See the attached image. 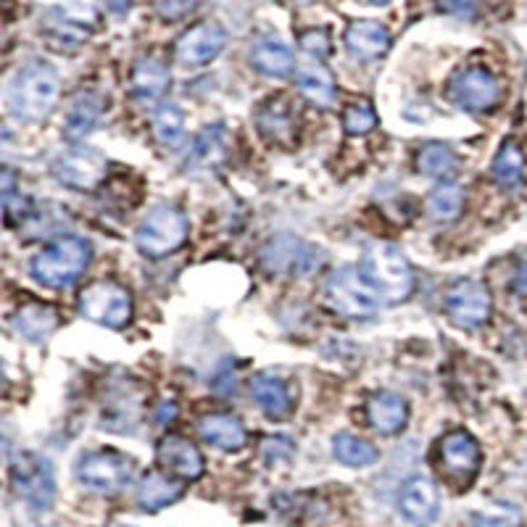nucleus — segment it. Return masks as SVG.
Returning a JSON list of instances; mask_svg holds the SVG:
<instances>
[{
	"label": "nucleus",
	"instance_id": "obj_1",
	"mask_svg": "<svg viewBox=\"0 0 527 527\" xmlns=\"http://www.w3.org/2000/svg\"><path fill=\"white\" fill-rule=\"evenodd\" d=\"M58 74L45 61H29L8 85V111L19 122H43L58 101Z\"/></svg>",
	"mask_w": 527,
	"mask_h": 527
},
{
	"label": "nucleus",
	"instance_id": "obj_2",
	"mask_svg": "<svg viewBox=\"0 0 527 527\" xmlns=\"http://www.w3.org/2000/svg\"><path fill=\"white\" fill-rule=\"evenodd\" d=\"M361 275L375 290L383 304H401L412 296L414 272L412 264L396 246L375 243L361 259Z\"/></svg>",
	"mask_w": 527,
	"mask_h": 527
},
{
	"label": "nucleus",
	"instance_id": "obj_3",
	"mask_svg": "<svg viewBox=\"0 0 527 527\" xmlns=\"http://www.w3.org/2000/svg\"><path fill=\"white\" fill-rule=\"evenodd\" d=\"M90 259H93V246L85 238L64 235L37 253L29 264V272L48 288H66L85 272Z\"/></svg>",
	"mask_w": 527,
	"mask_h": 527
},
{
	"label": "nucleus",
	"instance_id": "obj_4",
	"mask_svg": "<svg viewBox=\"0 0 527 527\" xmlns=\"http://www.w3.org/2000/svg\"><path fill=\"white\" fill-rule=\"evenodd\" d=\"M185 240H188V219L169 203L153 206L135 230V246L143 256H151V259L169 256L182 248Z\"/></svg>",
	"mask_w": 527,
	"mask_h": 527
},
{
	"label": "nucleus",
	"instance_id": "obj_5",
	"mask_svg": "<svg viewBox=\"0 0 527 527\" xmlns=\"http://www.w3.org/2000/svg\"><path fill=\"white\" fill-rule=\"evenodd\" d=\"M11 483L16 496L24 501L29 512H48L56 499V477L48 459L37 454H19L11 464Z\"/></svg>",
	"mask_w": 527,
	"mask_h": 527
},
{
	"label": "nucleus",
	"instance_id": "obj_6",
	"mask_svg": "<svg viewBox=\"0 0 527 527\" xmlns=\"http://www.w3.org/2000/svg\"><path fill=\"white\" fill-rule=\"evenodd\" d=\"M80 314L95 325L119 330L132 319V296L119 282H90L80 293Z\"/></svg>",
	"mask_w": 527,
	"mask_h": 527
},
{
	"label": "nucleus",
	"instance_id": "obj_7",
	"mask_svg": "<svg viewBox=\"0 0 527 527\" xmlns=\"http://www.w3.org/2000/svg\"><path fill=\"white\" fill-rule=\"evenodd\" d=\"M261 267L275 277H304L322 264V251L293 235H277L261 248Z\"/></svg>",
	"mask_w": 527,
	"mask_h": 527
},
{
	"label": "nucleus",
	"instance_id": "obj_8",
	"mask_svg": "<svg viewBox=\"0 0 527 527\" xmlns=\"http://www.w3.org/2000/svg\"><path fill=\"white\" fill-rule=\"evenodd\" d=\"M325 293L330 306H333L338 314H343V317H372V314L380 309V304H383V301L377 298L375 290L369 288V282L364 280L361 269L354 267H343L338 269V272H333L330 280H327Z\"/></svg>",
	"mask_w": 527,
	"mask_h": 527
},
{
	"label": "nucleus",
	"instance_id": "obj_9",
	"mask_svg": "<svg viewBox=\"0 0 527 527\" xmlns=\"http://www.w3.org/2000/svg\"><path fill=\"white\" fill-rule=\"evenodd\" d=\"M132 472V459L111 448L90 451L77 462V480L95 493H119L130 485Z\"/></svg>",
	"mask_w": 527,
	"mask_h": 527
},
{
	"label": "nucleus",
	"instance_id": "obj_10",
	"mask_svg": "<svg viewBox=\"0 0 527 527\" xmlns=\"http://www.w3.org/2000/svg\"><path fill=\"white\" fill-rule=\"evenodd\" d=\"M448 98L459 109L472 111V114H485V111H491L499 103L501 85L488 69L470 66V69H462V72H456L451 77V82H448Z\"/></svg>",
	"mask_w": 527,
	"mask_h": 527
},
{
	"label": "nucleus",
	"instance_id": "obj_11",
	"mask_svg": "<svg viewBox=\"0 0 527 527\" xmlns=\"http://www.w3.org/2000/svg\"><path fill=\"white\" fill-rule=\"evenodd\" d=\"M109 172V161L101 151L87 148V145H77L69 148L53 161V174L58 182H64L66 188L74 190H93L106 180Z\"/></svg>",
	"mask_w": 527,
	"mask_h": 527
},
{
	"label": "nucleus",
	"instance_id": "obj_12",
	"mask_svg": "<svg viewBox=\"0 0 527 527\" xmlns=\"http://www.w3.org/2000/svg\"><path fill=\"white\" fill-rule=\"evenodd\" d=\"M443 306H446L448 319H451L454 325L475 330V327L485 325V322L491 319L493 301L483 282L459 280L446 290Z\"/></svg>",
	"mask_w": 527,
	"mask_h": 527
},
{
	"label": "nucleus",
	"instance_id": "obj_13",
	"mask_svg": "<svg viewBox=\"0 0 527 527\" xmlns=\"http://www.w3.org/2000/svg\"><path fill=\"white\" fill-rule=\"evenodd\" d=\"M95 24H98V16L93 8L77 6V3L56 6L45 11L43 16V32L51 37L53 45H61V48H77L87 43Z\"/></svg>",
	"mask_w": 527,
	"mask_h": 527
},
{
	"label": "nucleus",
	"instance_id": "obj_14",
	"mask_svg": "<svg viewBox=\"0 0 527 527\" xmlns=\"http://www.w3.org/2000/svg\"><path fill=\"white\" fill-rule=\"evenodd\" d=\"M227 45V32L217 22H201L190 27L174 45L177 64L195 69V66L211 64Z\"/></svg>",
	"mask_w": 527,
	"mask_h": 527
},
{
	"label": "nucleus",
	"instance_id": "obj_15",
	"mask_svg": "<svg viewBox=\"0 0 527 527\" xmlns=\"http://www.w3.org/2000/svg\"><path fill=\"white\" fill-rule=\"evenodd\" d=\"M398 509L412 525H433L438 520V512H441V496H438L433 480H427L422 475L409 477L401 485V493H398Z\"/></svg>",
	"mask_w": 527,
	"mask_h": 527
},
{
	"label": "nucleus",
	"instance_id": "obj_16",
	"mask_svg": "<svg viewBox=\"0 0 527 527\" xmlns=\"http://www.w3.org/2000/svg\"><path fill=\"white\" fill-rule=\"evenodd\" d=\"M441 459L446 472L459 483H472V477L480 470L483 454L480 446L467 430H451L441 441Z\"/></svg>",
	"mask_w": 527,
	"mask_h": 527
},
{
	"label": "nucleus",
	"instance_id": "obj_17",
	"mask_svg": "<svg viewBox=\"0 0 527 527\" xmlns=\"http://www.w3.org/2000/svg\"><path fill=\"white\" fill-rule=\"evenodd\" d=\"M256 127H259L261 138L277 148H290L298 138L293 106L282 98H269L267 103H261L259 114H256Z\"/></svg>",
	"mask_w": 527,
	"mask_h": 527
},
{
	"label": "nucleus",
	"instance_id": "obj_18",
	"mask_svg": "<svg viewBox=\"0 0 527 527\" xmlns=\"http://www.w3.org/2000/svg\"><path fill=\"white\" fill-rule=\"evenodd\" d=\"M159 462L164 470L182 477V480H198L203 475L201 451L182 435H167L159 443Z\"/></svg>",
	"mask_w": 527,
	"mask_h": 527
},
{
	"label": "nucleus",
	"instance_id": "obj_19",
	"mask_svg": "<svg viewBox=\"0 0 527 527\" xmlns=\"http://www.w3.org/2000/svg\"><path fill=\"white\" fill-rule=\"evenodd\" d=\"M367 419L377 433L393 435L398 430H404L406 419H409V406H406V401L398 393L380 390V393L369 398Z\"/></svg>",
	"mask_w": 527,
	"mask_h": 527
},
{
	"label": "nucleus",
	"instance_id": "obj_20",
	"mask_svg": "<svg viewBox=\"0 0 527 527\" xmlns=\"http://www.w3.org/2000/svg\"><path fill=\"white\" fill-rule=\"evenodd\" d=\"M198 433L203 441L222 448V451H240L248 441L246 427L232 414H206L198 419Z\"/></svg>",
	"mask_w": 527,
	"mask_h": 527
},
{
	"label": "nucleus",
	"instance_id": "obj_21",
	"mask_svg": "<svg viewBox=\"0 0 527 527\" xmlns=\"http://www.w3.org/2000/svg\"><path fill=\"white\" fill-rule=\"evenodd\" d=\"M103 114V98L93 90H82L80 95H74L72 106L66 111L64 135L69 143H80L87 132L93 130L95 124L101 122Z\"/></svg>",
	"mask_w": 527,
	"mask_h": 527
},
{
	"label": "nucleus",
	"instance_id": "obj_22",
	"mask_svg": "<svg viewBox=\"0 0 527 527\" xmlns=\"http://www.w3.org/2000/svg\"><path fill=\"white\" fill-rule=\"evenodd\" d=\"M346 48L354 58L372 61L390 48V32L380 22H354L346 29Z\"/></svg>",
	"mask_w": 527,
	"mask_h": 527
},
{
	"label": "nucleus",
	"instance_id": "obj_23",
	"mask_svg": "<svg viewBox=\"0 0 527 527\" xmlns=\"http://www.w3.org/2000/svg\"><path fill=\"white\" fill-rule=\"evenodd\" d=\"M251 396L269 419H285L293 412V398L288 385L275 375H256L251 380Z\"/></svg>",
	"mask_w": 527,
	"mask_h": 527
},
{
	"label": "nucleus",
	"instance_id": "obj_24",
	"mask_svg": "<svg viewBox=\"0 0 527 527\" xmlns=\"http://www.w3.org/2000/svg\"><path fill=\"white\" fill-rule=\"evenodd\" d=\"M296 80L306 101H311L314 106L325 109L335 101V77L319 58H309L306 64L298 66Z\"/></svg>",
	"mask_w": 527,
	"mask_h": 527
},
{
	"label": "nucleus",
	"instance_id": "obj_25",
	"mask_svg": "<svg viewBox=\"0 0 527 527\" xmlns=\"http://www.w3.org/2000/svg\"><path fill=\"white\" fill-rule=\"evenodd\" d=\"M172 74L169 66L156 56L140 58L135 69H132V93L138 95L140 101H156L167 93Z\"/></svg>",
	"mask_w": 527,
	"mask_h": 527
},
{
	"label": "nucleus",
	"instance_id": "obj_26",
	"mask_svg": "<svg viewBox=\"0 0 527 527\" xmlns=\"http://www.w3.org/2000/svg\"><path fill=\"white\" fill-rule=\"evenodd\" d=\"M11 327L22 338L40 343L58 327V311L45 304H27L11 317Z\"/></svg>",
	"mask_w": 527,
	"mask_h": 527
},
{
	"label": "nucleus",
	"instance_id": "obj_27",
	"mask_svg": "<svg viewBox=\"0 0 527 527\" xmlns=\"http://www.w3.org/2000/svg\"><path fill=\"white\" fill-rule=\"evenodd\" d=\"M251 61L261 74L267 77H285L293 69V51L282 40L261 37L251 48Z\"/></svg>",
	"mask_w": 527,
	"mask_h": 527
},
{
	"label": "nucleus",
	"instance_id": "obj_28",
	"mask_svg": "<svg viewBox=\"0 0 527 527\" xmlns=\"http://www.w3.org/2000/svg\"><path fill=\"white\" fill-rule=\"evenodd\" d=\"M182 483L172 480V477L161 475V472H151L145 475L138 485V504L145 512H159L164 506L174 504L182 496Z\"/></svg>",
	"mask_w": 527,
	"mask_h": 527
},
{
	"label": "nucleus",
	"instance_id": "obj_29",
	"mask_svg": "<svg viewBox=\"0 0 527 527\" xmlns=\"http://www.w3.org/2000/svg\"><path fill=\"white\" fill-rule=\"evenodd\" d=\"M153 138L164 148H177L185 140V114L177 103H161L153 111Z\"/></svg>",
	"mask_w": 527,
	"mask_h": 527
},
{
	"label": "nucleus",
	"instance_id": "obj_30",
	"mask_svg": "<svg viewBox=\"0 0 527 527\" xmlns=\"http://www.w3.org/2000/svg\"><path fill=\"white\" fill-rule=\"evenodd\" d=\"M493 180L499 182L501 188H517L525 177V156H522L520 145L517 143H504L501 151L493 159Z\"/></svg>",
	"mask_w": 527,
	"mask_h": 527
},
{
	"label": "nucleus",
	"instance_id": "obj_31",
	"mask_svg": "<svg viewBox=\"0 0 527 527\" xmlns=\"http://www.w3.org/2000/svg\"><path fill=\"white\" fill-rule=\"evenodd\" d=\"M464 206V190L454 182H443L433 193L427 195V214L435 222H454L462 214Z\"/></svg>",
	"mask_w": 527,
	"mask_h": 527
},
{
	"label": "nucleus",
	"instance_id": "obj_32",
	"mask_svg": "<svg viewBox=\"0 0 527 527\" xmlns=\"http://www.w3.org/2000/svg\"><path fill=\"white\" fill-rule=\"evenodd\" d=\"M333 454L338 462L348 464V467H369V464L377 462V448L372 446L364 438H356V435L340 433L333 438Z\"/></svg>",
	"mask_w": 527,
	"mask_h": 527
},
{
	"label": "nucleus",
	"instance_id": "obj_33",
	"mask_svg": "<svg viewBox=\"0 0 527 527\" xmlns=\"http://www.w3.org/2000/svg\"><path fill=\"white\" fill-rule=\"evenodd\" d=\"M224 151H227L224 127H219V124L217 127H206V130L195 138L190 164H193V167H217L219 161L224 159Z\"/></svg>",
	"mask_w": 527,
	"mask_h": 527
},
{
	"label": "nucleus",
	"instance_id": "obj_34",
	"mask_svg": "<svg viewBox=\"0 0 527 527\" xmlns=\"http://www.w3.org/2000/svg\"><path fill=\"white\" fill-rule=\"evenodd\" d=\"M456 167V153L443 143L425 145L417 156V169L427 177H443Z\"/></svg>",
	"mask_w": 527,
	"mask_h": 527
},
{
	"label": "nucleus",
	"instance_id": "obj_35",
	"mask_svg": "<svg viewBox=\"0 0 527 527\" xmlns=\"http://www.w3.org/2000/svg\"><path fill=\"white\" fill-rule=\"evenodd\" d=\"M343 127H346L348 135H367V132H372L377 127L375 109L367 101L351 103L343 111Z\"/></svg>",
	"mask_w": 527,
	"mask_h": 527
},
{
	"label": "nucleus",
	"instance_id": "obj_36",
	"mask_svg": "<svg viewBox=\"0 0 527 527\" xmlns=\"http://www.w3.org/2000/svg\"><path fill=\"white\" fill-rule=\"evenodd\" d=\"M517 522H520V514L514 509H493V512L477 514L470 527H517Z\"/></svg>",
	"mask_w": 527,
	"mask_h": 527
},
{
	"label": "nucleus",
	"instance_id": "obj_37",
	"mask_svg": "<svg viewBox=\"0 0 527 527\" xmlns=\"http://www.w3.org/2000/svg\"><path fill=\"white\" fill-rule=\"evenodd\" d=\"M301 48L311 58H325L330 53V37H327L325 29H311V32L301 37Z\"/></svg>",
	"mask_w": 527,
	"mask_h": 527
},
{
	"label": "nucleus",
	"instance_id": "obj_38",
	"mask_svg": "<svg viewBox=\"0 0 527 527\" xmlns=\"http://www.w3.org/2000/svg\"><path fill=\"white\" fill-rule=\"evenodd\" d=\"M153 6L164 19H182L198 6V0H153Z\"/></svg>",
	"mask_w": 527,
	"mask_h": 527
},
{
	"label": "nucleus",
	"instance_id": "obj_39",
	"mask_svg": "<svg viewBox=\"0 0 527 527\" xmlns=\"http://www.w3.org/2000/svg\"><path fill=\"white\" fill-rule=\"evenodd\" d=\"M261 454H264V459L269 464H277L293 454V443L288 438H267V441L261 443Z\"/></svg>",
	"mask_w": 527,
	"mask_h": 527
},
{
	"label": "nucleus",
	"instance_id": "obj_40",
	"mask_svg": "<svg viewBox=\"0 0 527 527\" xmlns=\"http://www.w3.org/2000/svg\"><path fill=\"white\" fill-rule=\"evenodd\" d=\"M438 6L448 14L464 16V19H472L477 14V8H480V0H438Z\"/></svg>",
	"mask_w": 527,
	"mask_h": 527
},
{
	"label": "nucleus",
	"instance_id": "obj_41",
	"mask_svg": "<svg viewBox=\"0 0 527 527\" xmlns=\"http://www.w3.org/2000/svg\"><path fill=\"white\" fill-rule=\"evenodd\" d=\"M156 419H159L161 425H169V422H174V419H177V406H174V401H164V404L156 409Z\"/></svg>",
	"mask_w": 527,
	"mask_h": 527
},
{
	"label": "nucleus",
	"instance_id": "obj_42",
	"mask_svg": "<svg viewBox=\"0 0 527 527\" xmlns=\"http://www.w3.org/2000/svg\"><path fill=\"white\" fill-rule=\"evenodd\" d=\"M106 3H109V8L114 14H124V11L132 6V0H106Z\"/></svg>",
	"mask_w": 527,
	"mask_h": 527
},
{
	"label": "nucleus",
	"instance_id": "obj_43",
	"mask_svg": "<svg viewBox=\"0 0 527 527\" xmlns=\"http://www.w3.org/2000/svg\"><path fill=\"white\" fill-rule=\"evenodd\" d=\"M514 285H517L520 293H527V264H522L520 275H517V282H514Z\"/></svg>",
	"mask_w": 527,
	"mask_h": 527
},
{
	"label": "nucleus",
	"instance_id": "obj_44",
	"mask_svg": "<svg viewBox=\"0 0 527 527\" xmlns=\"http://www.w3.org/2000/svg\"><path fill=\"white\" fill-rule=\"evenodd\" d=\"M367 3H372V6H385V3H390V0H367Z\"/></svg>",
	"mask_w": 527,
	"mask_h": 527
},
{
	"label": "nucleus",
	"instance_id": "obj_45",
	"mask_svg": "<svg viewBox=\"0 0 527 527\" xmlns=\"http://www.w3.org/2000/svg\"><path fill=\"white\" fill-rule=\"evenodd\" d=\"M114 527H132V525H114Z\"/></svg>",
	"mask_w": 527,
	"mask_h": 527
}]
</instances>
